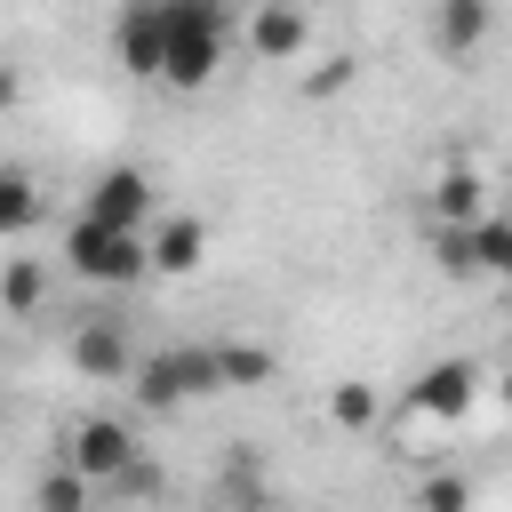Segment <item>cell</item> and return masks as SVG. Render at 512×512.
<instances>
[{
    "label": "cell",
    "mask_w": 512,
    "mask_h": 512,
    "mask_svg": "<svg viewBox=\"0 0 512 512\" xmlns=\"http://www.w3.org/2000/svg\"><path fill=\"white\" fill-rule=\"evenodd\" d=\"M160 8V80L168 88H208L224 64L232 0H152Z\"/></svg>",
    "instance_id": "obj_1"
},
{
    "label": "cell",
    "mask_w": 512,
    "mask_h": 512,
    "mask_svg": "<svg viewBox=\"0 0 512 512\" xmlns=\"http://www.w3.org/2000/svg\"><path fill=\"white\" fill-rule=\"evenodd\" d=\"M64 264H72L80 280H96V288H136V280L152 272L144 232H136V224H104V216H88V208L64 224Z\"/></svg>",
    "instance_id": "obj_2"
},
{
    "label": "cell",
    "mask_w": 512,
    "mask_h": 512,
    "mask_svg": "<svg viewBox=\"0 0 512 512\" xmlns=\"http://www.w3.org/2000/svg\"><path fill=\"white\" fill-rule=\"evenodd\" d=\"M128 384H136V408H152V416H168L184 400H208V392H224L216 344H168L152 360H128Z\"/></svg>",
    "instance_id": "obj_3"
},
{
    "label": "cell",
    "mask_w": 512,
    "mask_h": 512,
    "mask_svg": "<svg viewBox=\"0 0 512 512\" xmlns=\"http://www.w3.org/2000/svg\"><path fill=\"white\" fill-rule=\"evenodd\" d=\"M472 400H480V360H432V368L408 384V408L432 416V424H456Z\"/></svg>",
    "instance_id": "obj_4"
},
{
    "label": "cell",
    "mask_w": 512,
    "mask_h": 512,
    "mask_svg": "<svg viewBox=\"0 0 512 512\" xmlns=\"http://www.w3.org/2000/svg\"><path fill=\"white\" fill-rule=\"evenodd\" d=\"M128 456H136V440H128V424H120V416H80V424L64 432V464H80V472H88V488H104Z\"/></svg>",
    "instance_id": "obj_5"
},
{
    "label": "cell",
    "mask_w": 512,
    "mask_h": 512,
    "mask_svg": "<svg viewBox=\"0 0 512 512\" xmlns=\"http://www.w3.org/2000/svg\"><path fill=\"white\" fill-rule=\"evenodd\" d=\"M64 360L80 368V376H96V384H112V376H128V320H112V312H88L80 328H72V344H64Z\"/></svg>",
    "instance_id": "obj_6"
},
{
    "label": "cell",
    "mask_w": 512,
    "mask_h": 512,
    "mask_svg": "<svg viewBox=\"0 0 512 512\" xmlns=\"http://www.w3.org/2000/svg\"><path fill=\"white\" fill-rule=\"evenodd\" d=\"M304 40H312V16H304L296 0H256V8H248V48H256L264 64H296Z\"/></svg>",
    "instance_id": "obj_7"
},
{
    "label": "cell",
    "mask_w": 512,
    "mask_h": 512,
    "mask_svg": "<svg viewBox=\"0 0 512 512\" xmlns=\"http://www.w3.org/2000/svg\"><path fill=\"white\" fill-rule=\"evenodd\" d=\"M112 56L136 72V80H160V8L152 0H128L112 16Z\"/></svg>",
    "instance_id": "obj_8"
},
{
    "label": "cell",
    "mask_w": 512,
    "mask_h": 512,
    "mask_svg": "<svg viewBox=\"0 0 512 512\" xmlns=\"http://www.w3.org/2000/svg\"><path fill=\"white\" fill-rule=\"evenodd\" d=\"M88 216L144 232V216H152V176H144V168H104V176L88 184Z\"/></svg>",
    "instance_id": "obj_9"
},
{
    "label": "cell",
    "mask_w": 512,
    "mask_h": 512,
    "mask_svg": "<svg viewBox=\"0 0 512 512\" xmlns=\"http://www.w3.org/2000/svg\"><path fill=\"white\" fill-rule=\"evenodd\" d=\"M144 256H152V272H200V256H208V224L200 216H168L152 240H144Z\"/></svg>",
    "instance_id": "obj_10"
},
{
    "label": "cell",
    "mask_w": 512,
    "mask_h": 512,
    "mask_svg": "<svg viewBox=\"0 0 512 512\" xmlns=\"http://www.w3.org/2000/svg\"><path fill=\"white\" fill-rule=\"evenodd\" d=\"M480 32H488V0H440L432 40H440L448 56H472V48H480Z\"/></svg>",
    "instance_id": "obj_11"
},
{
    "label": "cell",
    "mask_w": 512,
    "mask_h": 512,
    "mask_svg": "<svg viewBox=\"0 0 512 512\" xmlns=\"http://www.w3.org/2000/svg\"><path fill=\"white\" fill-rule=\"evenodd\" d=\"M272 352L264 344H216V376H224V392H256V384H272Z\"/></svg>",
    "instance_id": "obj_12"
},
{
    "label": "cell",
    "mask_w": 512,
    "mask_h": 512,
    "mask_svg": "<svg viewBox=\"0 0 512 512\" xmlns=\"http://www.w3.org/2000/svg\"><path fill=\"white\" fill-rule=\"evenodd\" d=\"M88 496H96V488H88V472H80V464H64V456L32 480V504H40V512H80Z\"/></svg>",
    "instance_id": "obj_13"
},
{
    "label": "cell",
    "mask_w": 512,
    "mask_h": 512,
    "mask_svg": "<svg viewBox=\"0 0 512 512\" xmlns=\"http://www.w3.org/2000/svg\"><path fill=\"white\" fill-rule=\"evenodd\" d=\"M432 208H440V224H472V216L488 208V184H480L472 168H448L440 192H432Z\"/></svg>",
    "instance_id": "obj_14"
},
{
    "label": "cell",
    "mask_w": 512,
    "mask_h": 512,
    "mask_svg": "<svg viewBox=\"0 0 512 512\" xmlns=\"http://www.w3.org/2000/svg\"><path fill=\"white\" fill-rule=\"evenodd\" d=\"M40 224V184L24 176V168H0V232L16 240V232H32Z\"/></svg>",
    "instance_id": "obj_15"
},
{
    "label": "cell",
    "mask_w": 512,
    "mask_h": 512,
    "mask_svg": "<svg viewBox=\"0 0 512 512\" xmlns=\"http://www.w3.org/2000/svg\"><path fill=\"white\" fill-rule=\"evenodd\" d=\"M40 296H48V272L32 264V256H16V264H0V312H40Z\"/></svg>",
    "instance_id": "obj_16"
},
{
    "label": "cell",
    "mask_w": 512,
    "mask_h": 512,
    "mask_svg": "<svg viewBox=\"0 0 512 512\" xmlns=\"http://www.w3.org/2000/svg\"><path fill=\"white\" fill-rule=\"evenodd\" d=\"M472 272H512V224L504 216H472Z\"/></svg>",
    "instance_id": "obj_17"
},
{
    "label": "cell",
    "mask_w": 512,
    "mask_h": 512,
    "mask_svg": "<svg viewBox=\"0 0 512 512\" xmlns=\"http://www.w3.org/2000/svg\"><path fill=\"white\" fill-rule=\"evenodd\" d=\"M328 416H336L344 432H368V424L384 416V400H376V384H360V376H344V384L328 392Z\"/></svg>",
    "instance_id": "obj_18"
},
{
    "label": "cell",
    "mask_w": 512,
    "mask_h": 512,
    "mask_svg": "<svg viewBox=\"0 0 512 512\" xmlns=\"http://www.w3.org/2000/svg\"><path fill=\"white\" fill-rule=\"evenodd\" d=\"M432 264H440L448 280H472V224H440V232H432Z\"/></svg>",
    "instance_id": "obj_19"
},
{
    "label": "cell",
    "mask_w": 512,
    "mask_h": 512,
    "mask_svg": "<svg viewBox=\"0 0 512 512\" xmlns=\"http://www.w3.org/2000/svg\"><path fill=\"white\" fill-rule=\"evenodd\" d=\"M352 80V56H328V72H304V96H336Z\"/></svg>",
    "instance_id": "obj_20"
},
{
    "label": "cell",
    "mask_w": 512,
    "mask_h": 512,
    "mask_svg": "<svg viewBox=\"0 0 512 512\" xmlns=\"http://www.w3.org/2000/svg\"><path fill=\"white\" fill-rule=\"evenodd\" d=\"M424 504H432V512H464L472 488H464V480H424Z\"/></svg>",
    "instance_id": "obj_21"
},
{
    "label": "cell",
    "mask_w": 512,
    "mask_h": 512,
    "mask_svg": "<svg viewBox=\"0 0 512 512\" xmlns=\"http://www.w3.org/2000/svg\"><path fill=\"white\" fill-rule=\"evenodd\" d=\"M16 104V64H0V112Z\"/></svg>",
    "instance_id": "obj_22"
},
{
    "label": "cell",
    "mask_w": 512,
    "mask_h": 512,
    "mask_svg": "<svg viewBox=\"0 0 512 512\" xmlns=\"http://www.w3.org/2000/svg\"><path fill=\"white\" fill-rule=\"evenodd\" d=\"M0 424H8V392H0Z\"/></svg>",
    "instance_id": "obj_23"
}]
</instances>
